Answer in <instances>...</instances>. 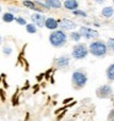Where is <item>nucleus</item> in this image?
Here are the masks:
<instances>
[{"label":"nucleus","instance_id":"nucleus-1","mask_svg":"<svg viewBox=\"0 0 114 121\" xmlns=\"http://www.w3.org/2000/svg\"><path fill=\"white\" fill-rule=\"evenodd\" d=\"M66 42H68V35L61 30L53 31L49 34V43L54 48H61L66 44Z\"/></svg>","mask_w":114,"mask_h":121},{"label":"nucleus","instance_id":"nucleus-2","mask_svg":"<svg viewBox=\"0 0 114 121\" xmlns=\"http://www.w3.org/2000/svg\"><path fill=\"white\" fill-rule=\"evenodd\" d=\"M88 53H91L93 56L101 58L104 56L108 53V48H107V43H104L103 40H95L92 42L88 47Z\"/></svg>","mask_w":114,"mask_h":121},{"label":"nucleus","instance_id":"nucleus-3","mask_svg":"<svg viewBox=\"0 0 114 121\" xmlns=\"http://www.w3.org/2000/svg\"><path fill=\"white\" fill-rule=\"evenodd\" d=\"M87 73L82 70H76L73 72V76H71V83H73L74 88L76 89H81L85 84L87 83Z\"/></svg>","mask_w":114,"mask_h":121},{"label":"nucleus","instance_id":"nucleus-4","mask_svg":"<svg viewBox=\"0 0 114 121\" xmlns=\"http://www.w3.org/2000/svg\"><path fill=\"white\" fill-rule=\"evenodd\" d=\"M88 54V47H86L85 44L80 43L73 48V52H71V56L76 60H82L87 56Z\"/></svg>","mask_w":114,"mask_h":121},{"label":"nucleus","instance_id":"nucleus-5","mask_svg":"<svg viewBox=\"0 0 114 121\" xmlns=\"http://www.w3.org/2000/svg\"><path fill=\"white\" fill-rule=\"evenodd\" d=\"M96 94H97L98 98H101V99H108L113 94V88L109 86V84H103V86H99L97 88Z\"/></svg>","mask_w":114,"mask_h":121},{"label":"nucleus","instance_id":"nucleus-6","mask_svg":"<svg viewBox=\"0 0 114 121\" xmlns=\"http://www.w3.org/2000/svg\"><path fill=\"white\" fill-rule=\"evenodd\" d=\"M80 34H81V37L83 38H86V39H93V38H98V32L96 30H93V28H90L87 26H82L80 28Z\"/></svg>","mask_w":114,"mask_h":121},{"label":"nucleus","instance_id":"nucleus-7","mask_svg":"<svg viewBox=\"0 0 114 121\" xmlns=\"http://www.w3.org/2000/svg\"><path fill=\"white\" fill-rule=\"evenodd\" d=\"M59 21V28H61V31H73L76 27V23L73 22L71 20L68 18H63V20H58Z\"/></svg>","mask_w":114,"mask_h":121},{"label":"nucleus","instance_id":"nucleus-8","mask_svg":"<svg viewBox=\"0 0 114 121\" xmlns=\"http://www.w3.org/2000/svg\"><path fill=\"white\" fill-rule=\"evenodd\" d=\"M46 18H47V17H44V15L38 13V12L33 13V15L31 16L32 23H33L34 26H37V27H43L44 23H46Z\"/></svg>","mask_w":114,"mask_h":121},{"label":"nucleus","instance_id":"nucleus-9","mask_svg":"<svg viewBox=\"0 0 114 121\" xmlns=\"http://www.w3.org/2000/svg\"><path fill=\"white\" fill-rule=\"evenodd\" d=\"M44 26H46V28L50 30L52 32L53 31H56V28H59V21L55 20L54 17H47Z\"/></svg>","mask_w":114,"mask_h":121},{"label":"nucleus","instance_id":"nucleus-10","mask_svg":"<svg viewBox=\"0 0 114 121\" xmlns=\"http://www.w3.org/2000/svg\"><path fill=\"white\" fill-rule=\"evenodd\" d=\"M54 64L58 67H68L69 64H70V58H69L68 55H63V56H60V58L55 59L54 60Z\"/></svg>","mask_w":114,"mask_h":121},{"label":"nucleus","instance_id":"nucleus-11","mask_svg":"<svg viewBox=\"0 0 114 121\" xmlns=\"http://www.w3.org/2000/svg\"><path fill=\"white\" fill-rule=\"evenodd\" d=\"M64 8L69 11H76L79 10V1H76V0H65V1L63 3Z\"/></svg>","mask_w":114,"mask_h":121},{"label":"nucleus","instance_id":"nucleus-12","mask_svg":"<svg viewBox=\"0 0 114 121\" xmlns=\"http://www.w3.org/2000/svg\"><path fill=\"white\" fill-rule=\"evenodd\" d=\"M44 3L48 9H60L63 6V3L59 1V0H47Z\"/></svg>","mask_w":114,"mask_h":121},{"label":"nucleus","instance_id":"nucleus-13","mask_svg":"<svg viewBox=\"0 0 114 121\" xmlns=\"http://www.w3.org/2000/svg\"><path fill=\"white\" fill-rule=\"evenodd\" d=\"M102 16L105 17V18H110L113 15H114V8L112 6H105V8L102 9Z\"/></svg>","mask_w":114,"mask_h":121},{"label":"nucleus","instance_id":"nucleus-14","mask_svg":"<svg viewBox=\"0 0 114 121\" xmlns=\"http://www.w3.org/2000/svg\"><path fill=\"white\" fill-rule=\"evenodd\" d=\"M105 75H107V78H108L109 81H114V64H110V65L107 67Z\"/></svg>","mask_w":114,"mask_h":121},{"label":"nucleus","instance_id":"nucleus-15","mask_svg":"<svg viewBox=\"0 0 114 121\" xmlns=\"http://www.w3.org/2000/svg\"><path fill=\"white\" fill-rule=\"evenodd\" d=\"M15 16L12 15V13H10V12H5L4 15H3V21L4 22H6V23H10V22H12V21H15Z\"/></svg>","mask_w":114,"mask_h":121},{"label":"nucleus","instance_id":"nucleus-16","mask_svg":"<svg viewBox=\"0 0 114 121\" xmlns=\"http://www.w3.org/2000/svg\"><path fill=\"white\" fill-rule=\"evenodd\" d=\"M69 38L71 39V40H73V42H79L82 37H81V34H80V32L79 31H77V32H71L70 33V35H69Z\"/></svg>","mask_w":114,"mask_h":121},{"label":"nucleus","instance_id":"nucleus-17","mask_svg":"<svg viewBox=\"0 0 114 121\" xmlns=\"http://www.w3.org/2000/svg\"><path fill=\"white\" fill-rule=\"evenodd\" d=\"M26 31H27V33L34 34V33H37V26H34L33 23H27V26H26Z\"/></svg>","mask_w":114,"mask_h":121},{"label":"nucleus","instance_id":"nucleus-18","mask_svg":"<svg viewBox=\"0 0 114 121\" xmlns=\"http://www.w3.org/2000/svg\"><path fill=\"white\" fill-rule=\"evenodd\" d=\"M15 21H16V23H18L20 26H27V22H26V18H23V17H21V16L16 17V18H15Z\"/></svg>","mask_w":114,"mask_h":121},{"label":"nucleus","instance_id":"nucleus-19","mask_svg":"<svg viewBox=\"0 0 114 121\" xmlns=\"http://www.w3.org/2000/svg\"><path fill=\"white\" fill-rule=\"evenodd\" d=\"M73 13H74L75 16H79V17H87V13L85 12V11H82V10H80V9L76 10V11H74Z\"/></svg>","mask_w":114,"mask_h":121},{"label":"nucleus","instance_id":"nucleus-20","mask_svg":"<svg viewBox=\"0 0 114 121\" xmlns=\"http://www.w3.org/2000/svg\"><path fill=\"white\" fill-rule=\"evenodd\" d=\"M107 48L114 52V38H109L107 40Z\"/></svg>","mask_w":114,"mask_h":121},{"label":"nucleus","instance_id":"nucleus-21","mask_svg":"<svg viewBox=\"0 0 114 121\" xmlns=\"http://www.w3.org/2000/svg\"><path fill=\"white\" fill-rule=\"evenodd\" d=\"M3 53H4L5 55H10V54L12 53V49H11L10 47H4V48H3Z\"/></svg>","mask_w":114,"mask_h":121},{"label":"nucleus","instance_id":"nucleus-22","mask_svg":"<svg viewBox=\"0 0 114 121\" xmlns=\"http://www.w3.org/2000/svg\"><path fill=\"white\" fill-rule=\"evenodd\" d=\"M108 121H114V108L108 114Z\"/></svg>","mask_w":114,"mask_h":121},{"label":"nucleus","instance_id":"nucleus-23","mask_svg":"<svg viewBox=\"0 0 114 121\" xmlns=\"http://www.w3.org/2000/svg\"><path fill=\"white\" fill-rule=\"evenodd\" d=\"M9 12L14 15L15 12H16V13L18 12V9H17V8H14V6H10V8H9Z\"/></svg>","mask_w":114,"mask_h":121},{"label":"nucleus","instance_id":"nucleus-24","mask_svg":"<svg viewBox=\"0 0 114 121\" xmlns=\"http://www.w3.org/2000/svg\"><path fill=\"white\" fill-rule=\"evenodd\" d=\"M0 44H1V35H0Z\"/></svg>","mask_w":114,"mask_h":121},{"label":"nucleus","instance_id":"nucleus-25","mask_svg":"<svg viewBox=\"0 0 114 121\" xmlns=\"http://www.w3.org/2000/svg\"><path fill=\"white\" fill-rule=\"evenodd\" d=\"M0 12H1V6H0Z\"/></svg>","mask_w":114,"mask_h":121}]
</instances>
